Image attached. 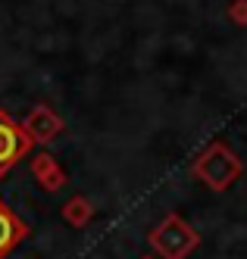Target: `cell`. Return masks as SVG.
<instances>
[{"label":"cell","instance_id":"cell-7","mask_svg":"<svg viewBox=\"0 0 247 259\" xmlns=\"http://www.w3.org/2000/svg\"><path fill=\"white\" fill-rule=\"evenodd\" d=\"M91 215H94V206L85 200V197H72L66 206H63V219L69 222L72 228H82V225H88L91 222Z\"/></svg>","mask_w":247,"mask_h":259},{"label":"cell","instance_id":"cell-2","mask_svg":"<svg viewBox=\"0 0 247 259\" xmlns=\"http://www.w3.org/2000/svg\"><path fill=\"white\" fill-rule=\"evenodd\" d=\"M150 247L160 259H188L197 244H200V234L188 225V222L179 215V212H169L160 225L150 231Z\"/></svg>","mask_w":247,"mask_h":259},{"label":"cell","instance_id":"cell-3","mask_svg":"<svg viewBox=\"0 0 247 259\" xmlns=\"http://www.w3.org/2000/svg\"><path fill=\"white\" fill-rule=\"evenodd\" d=\"M31 135L25 132L22 122H16L4 106H0V178H4L13 165H19L31 153Z\"/></svg>","mask_w":247,"mask_h":259},{"label":"cell","instance_id":"cell-4","mask_svg":"<svg viewBox=\"0 0 247 259\" xmlns=\"http://www.w3.org/2000/svg\"><path fill=\"white\" fill-rule=\"evenodd\" d=\"M22 125H25V132L31 135L34 144H50L56 135L63 132V119H60V113H56L53 106H47V103H38Z\"/></svg>","mask_w":247,"mask_h":259},{"label":"cell","instance_id":"cell-9","mask_svg":"<svg viewBox=\"0 0 247 259\" xmlns=\"http://www.w3.org/2000/svg\"><path fill=\"white\" fill-rule=\"evenodd\" d=\"M141 259H157V256H141Z\"/></svg>","mask_w":247,"mask_h":259},{"label":"cell","instance_id":"cell-1","mask_svg":"<svg viewBox=\"0 0 247 259\" xmlns=\"http://www.w3.org/2000/svg\"><path fill=\"white\" fill-rule=\"evenodd\" d=\"M191 172L210 191H229L232 184L244 175V162H241V156L232 150L229 144L213 141V144H206L203 150L197 153Z\"/></svg>","mask_w":247,"mask_h":259},{"label":"cell","instance_id":"cell-6","mask_svg":"<svg viewBox=\"0 0 247 259\" xmlns=\"http://www.w3.org/2000/svg\"><path fill=\"white\" fill-rule=\"evenodd\" d=\"M31 175H34V181L41 184L44 191H63L66 184H69L66 169L50 153H34L31 156Z\"/></svg>","mask_w":247,"mask_h":259},{"label":"cell","instance_id":"cell-8","mask_svg":"<svg viewBox=\"0 0 247 259\" xmlns=\"http://www.w3.org/2000/svg\"><path fill=\"white\" fill-rule=\"evenodd\" d=\"M229 19L238 22V25H247V0H235L229 7Z\"/></svg>","mask_w":247,"mask_h":259},{"label":"cell","instance_id":"cell-5","mask_svg":"<svg viewBox=\"0 0 247 259\" xmlns=\"http://www.w3.org/2000/svg\"><path fill=\"white\" fill-rule=\"evenodd\" d=\"M28 231L31 228L7 206L4 197H0V259H7L19 244H22V240L28 237Z\"/></svg>","mask_w":247,"mask_h":259}]
</instances>
